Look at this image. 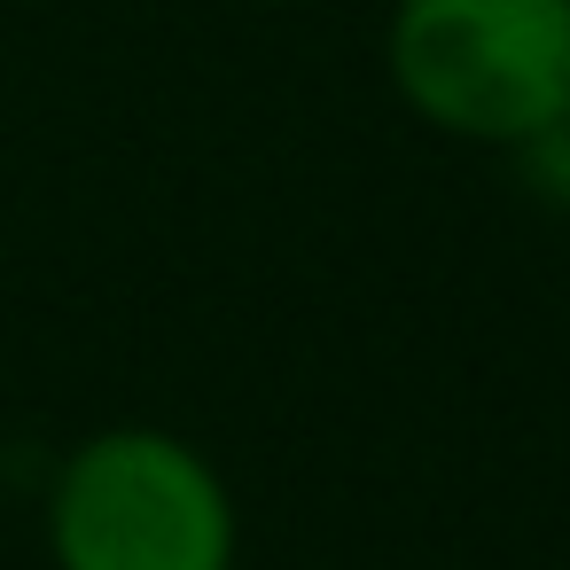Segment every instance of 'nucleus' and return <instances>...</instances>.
Masks as SVG:
<instances>
[{"instance_id": "2", "label": "nucleus", "mask_w": 570, "mask_h": 570, "mask_svg": "<svg viewBox=\"0 0 570 570\" xmlns=\"http://www.w3.org/2000/svg\"><path fill=\"white\" fill-rule=\"evenodd\" d=\"M56 570H235L243 515L212 453L157 422L95 430L48 492Z\"/></svg>"}, {"instance_id": "3", "label": "nucleus", "mask_w": 570, "mask_h": 570, "mask_svg": "<svg viewBox=\"0 0 570 570\" xmlns=\"http://www.w3.org/2000/svg\"><path fill=\"white\" fill-rule=\"evenodd\" d=\"M515 165H523V180L547 196V204H562L570 212V95H562V110L515 149Z\"/></svg>"}, {"instance_id": "1", "label": "nucleus", "mask_w": 570, "mask_h": 570, "mask_svg": "<svg viewBox=\"0 0 570 570\" xmlns=\"http://www.w3.org/2000/svg\"><path fill=\"white\" fill-rule=\"evenodd\" d=\"M383 79L430 134L515 157L570 95V0H391Z\"/></svg>"}]
</instances>
